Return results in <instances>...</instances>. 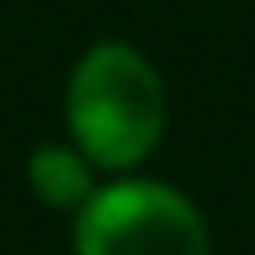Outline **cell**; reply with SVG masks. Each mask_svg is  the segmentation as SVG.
I'll list each match as a JSON object with an SVG mask.
<instances>
[{
  "label": "cell",
  "instance_id": "1",
  "mask_svg": "<svg viewBox=\"0 0 255 255\" xmlns=\"http://www.w3.org/2000/svg\"><path fill=\"white\" fill-rule=\"evenodd\" d=\"M66 119L81 151L100 165H132L165 123V85L132 43H95L66 85Z\"/></svg>",
  "mask_w": 255,
  "mask_h": 255
},
{
  "label": "cell",
  "instance_id": "2",
  "mask_svg": "<svg viewBox=\"0 0 255 255\" xmlns=\"http://www.w3.org/2000/svg\"><path fill=\"white\" fill-rule=\"evenodd\" d=\"M76 255H208V227L180 189L119 180L76 218Z\"/></svg>",
  "mask_w": 255,
  "mask_h": 255
},
{
  "label": "cell",
  "instance_id": "3",
  "mask_svg": "<svg viewBox=\"0 0 255 255\" xmlns=\"http://www.w3.org/2000/svg\"><path fill=\"white\" fill-rule=\"evenodd\" d=\"M28 180H33V189L43 194L47 203H57V208H76L85 199H90V165L81 161V151H71V146H38L33 156H28Z\"/></svg>",
  "mask_w": 255,
  "mask_h": 255
}]
</instances>
